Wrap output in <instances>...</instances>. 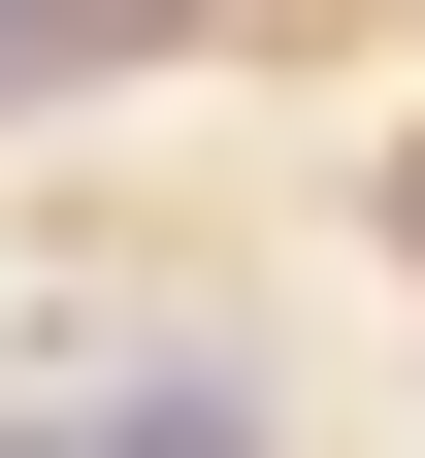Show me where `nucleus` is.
<instances>
[{
	"mask_svg": "<svg viewBox=\"0 0 425 458\" xmlns=\"http://www.w3.org/2000/svg\"><path fill=\"white\" fill-rule=\"evenodd\" d=\"M132 33H164V0H0V131H33V98H98Z\"/></svg>",
	"mask_w": 425,
	"mask_h": 458,
	"instance_id": "obj_1",
	"label": "nucleus"
},
{
	"mask_svg": "<svg viewBox=\"0 0 425 458\" xmlns=\"http://www.w3.org/2000/svg\"><path fill=\"white\" fill-rule=\"evenodd\" d=\"M98 458H262V393H229V360H164V393H98Z\"/></svg>",
	"mask_w": 425,
	"mask_h": 458,
	"instance_id": "obj_2",
	"label": "nucleus"
},
{
	"mask_svg": "<svg viewBox=\"0 0 425 458\" xmlns=\"http://www.w3.org/2000/svg\"><path fill=\"white\" fill-rule=\"evenodd\" d=\"M0 458H98V426H0Z\"/></svg>",
	"mask_w": 425,
	"mask_h": 458,
	"instance_id": "obj_3",
	"label": "nucleus"
},
{
	"mask_svg": "<svg viewBox=\"0 0 425 458\" xmlns=\"http://www.w3.org/2000/svg\"><path fill=\"white\" fill-rule=\"evenodd\" d=\"M393 229H425V164H393Z\"/></svg>",
	"mask_w": 425,
	"mask_h": 458,
	"instance_id": "obj_4",
	"label": "nucleus"
}]
</instances>
